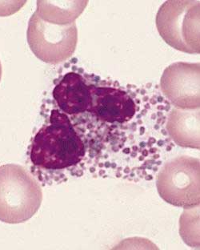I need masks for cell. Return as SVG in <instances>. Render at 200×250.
Returning <instances> with one entry per match:
<instances>
[{"label": "cell", "instance_id": "6da1fadb", "mask_svg": "<svg viewBox=\"0 0 200 250\" xmlns=\"http://www.w3.org/2000/svg\"><path fill=\"white\" fill-rule=\"evenodd\" d=\"M86 147L67 114L53 109L47 124L40 127L30 146V159L36 167L62 170L77 166Z\"/></svg>", "mask_w": 200, "mask_h": 250}, {"label": "cell", "instance_id": "7a4b0ae2", "mask_svg": "<svg viewBox=\"0 0 200 250\" xmlns=\"http://www.w3.org/2000/svg\"><path fill=\"white\" fill-rule=\"evenodd\" d=\"M42 188L22 166H0V221L23 223L40 209Z\"/></svg>", "mask_w": 200, "mask_h": 250}, {"label": "cell", "instance_id": "3957f363", "mask_svg": "<svg viewBox=\"0 0 200 250\" xmlns=\"http://www.w3.org/2000/svg\"><path fill=\"white\" fill-rule=\"evenodd\" d=\"M200 6L196 0H169L160 7L156 27L167 44L185 53H200Z\"/></svg>", "mask_w": 200, "mask_h": 250}, {"label": "cell", "instance_id": "277c9868", "mask_svg": "<svg viewBox=\"0 0 200 250\" xmlns=\"http://www.w3.org/2000/svg\"><path fill=\"white\" fill-rule=\"evenodd\" d=\"M200 159L188 156H178L167 162L156 180L160 197L185 209L200 206Z\"/></svg>", "mask_w": 200, "mask_h": 250}, {"label": "cell", "instance_id": "5b68a950", "mask_svg": "<svg viewBox=\"0 0 200 250\" xmlns=\"http://www.w3.org/2000/svg\"><path fill=\"white\" fill-rule=\"evenodd\" d=\"M27 39L31 51L42 62L57 64L76 52L78 30L76 22L57 25L42 21L36 12L28 22Z\"/></svg>", "mask_w": 200, "mask_h": 250}, {"label": "cell", "instance_id": "8992f818", "mask_svg": "<svg viewBox=\"0 0 200 250\" xmlns=\"http://www.w3.org/2000/svg\"><path fill=\"white\" fill-rule=\"evenodd\" d=\"M200 62H174L162 73L160 88L177 108L196 109L200 106Z\"/></svg>", "mask_w": 200, "mask_h": 250}, {"label": "cell", "instance_id": "52a82bcc", "mask_svg": "<svg viewBox=\"0 0 200 250\" xmlns=\"http://www.w3.org/2000/svg\"><path fill=\"white\" fill-rule=\"evenodd\" d=\"M91 105L87 112L101 121L108 123H126L136 114V103L123 90L91 85Z\"/></svg>", "mask_w": 200, "mask_h": 250}, {"label": "cell", "instance_id": "ba28073f", "mask_svg": "<svg viewBox=\"0 0 200 250\" xmlns=\"http://www.w3.org/2000/svg\"><path fill=\"white\" fill-rule=\"evenodd\" d=\"M91 86L80 74L67 72L56 85L52 96L65 114H82L88 111L91 105Z\"/></svg>", "mask_w": 200, "mask_h": 250}, {"label": "cell", "instance_id": "9c48e42d", "mask_svg": "<svg viewBox=\"0 0 200 250\" xmlns=\"http://www.w3.org/2000/svg\"><path fill=\"white\" fill-rule=\"evenodd\" d=\"M167 130L177 146L200 149V107L173 108L167 119Z\"/></svg>", "mask_w": 200, "mask_h": 250}, {"label": "cell", "instance_id": "30bf717a", "mask_svg": "<svg viewBox=\"0 0 200 250\" xmlns=\"http://www.w3.org/2000/svg\"><path fill=\"white\" fill-rule=\"evenodd\" d=\"M88 1H37L36 13L46 22L57 25L75 22Z\"/></svg>", "mask_w": 200, "mask_h": 250}, {"label": "cell", "instance_id": "8fae6325", "mask_svg": "<svg viewBox=\"0 0 200 250\" xmlns=\"http://www.w3.org/2000/svg\"><path fill=\"white\" fill-rule=\"evenodd\" d=\"M1 78H2V64L0 62V81H1Z\"/></svg>", "mask_w": 200, "mask_h": 250}]
</instances>
